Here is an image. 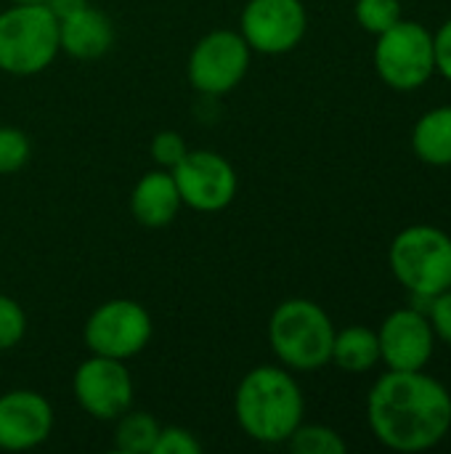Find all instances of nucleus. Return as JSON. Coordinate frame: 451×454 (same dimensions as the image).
<instances>
[{
	"instance_id": "nucleus-23",
	"label": "nucleus",
	"mask_w": 451,
	"mask_h": 454,
	"mask_svg": "<svg viewBox=\"0 0 451 454\" xmlns=\"http://www.w3.org/2000/svg\"><path fill=\"white\" fill-rule=\"evenodd\" d=\"M149 152L154 157V162L162 168V170H173L189 152V144L186 138L178 133V130H162L152 138L149 144Z\"/></svg>"
},
{
	"instance_id": "nucleus-14",
	"label": "nucleus",
	"mask_w": 451,
	"mask_h": 454,
	"mask_svg": "<svg viewBox=\"0 0 451 454\" xmlns=\"http://www.w3.org/2000/svg\"><path fill=\"white\" fill-rule=\"evenodd\" d=\"M114 45V24L112 19L93 8L82 5L72 11L69 16L58 19V48L61 53L77 59V61H96L109 53Z\"/></svg>"
},
{
	"instance_id": "nucleus-1",
	"label": "nucleus",
	"mask_w": 451,
	"mask_h": 454,
	"mask_svg": "<svg viewBox=\"0 0 451 454\" xmlns=\"http://www.w3.org/2000/svg\"><path fill=\"white\" fill-rule=\"evenodd\" d=\"M367 423L388 450H431L449 434L451 394L423 370H391L367 396Z\"/></svg>"
},
{
	"instance_id": "nucleus-18",
	"label": "nucleus",
	"mask_w": 451,
	"mask_h": 454,
	"mask_svg": "<svg viewBox=\"0 0 451 454\" xmlns=\"http://www.w3.org/2000/svg\"><path fill=\"white\" fill-rule=\"evenodd\" d=\"M159 423L146 412H125L117 418L114 447L122 454H152L154 442L159 436Z\"/></svg>"
},
{
	"instance_id": "nucleus-24",
	"label": "nucleus",
	"mask_w": 451,
	"mask_h": 454,
	"mask_svg": "<svg viewBox=\"0 0 451 454\" xmlns=\"http://www.w3.org/2000/svg\"><path fill=\"white\" fill-rule=\"evenodd\" d=\"M202 452V442L181 426H167L159 428V436L154 442L152 454H199Z\"/></svg>"
},
{
	"instance_id": "nucleus-11",
	"label": "nucleus",
	"mask_w": 451,
	"mask_h": 454,
	"mask_svg": "<svg viewBox=\"0 0 451 454\" xmlns=\"http://www.w3.org/2000/svg\"><path fill=\"white\" fill-rule=\"evenodd\" d=\"M74 399L96 420H117L133 404V378L125 362L90 354L74 370Z\"/></svg>"
},
{
	"instance_id": "nucleus-28",
	"label": "nucleus",
	"mask_w": 451,
	"mask_h": 454,
	"mask_svg": "<svg viewBox=\"0 0 451 454\" xmlns=\"http://www.w3.org/2000/svg\"><path fill=\"white\" fill-rule=\"evenodd\" d=\"M11 3H45V0H11Z\"/></svg>"
},
{
	"instance_id": "nucleus-19",
	"label": "nucleus",
	"mask_w": 451,
	"mask_h": 454,
	"mask_svg": "<svg viewBox=\"0 0 451 454\" xmlns=\"http://www.w3.org/2000/svg\"><path fill=\"white\" fill-rule=\"evenodd\" d=\"M298 454H346L348 444L335 428L327 426H298L295 434L284 442Z\"/></svg>"
},
{
	"instance_id": "nucleus-3",
	"label": "nucleus",
	"mask_w": 451,
	"mask_h": 454,
	"mask_svg": "<svg viewBox=\"0 0 451 454\" xmlns=\"http://www.w3.org/2000/svg\"><path fill=\"white\" fill-rule=\"evenodd\" d=\"M335 325L330 314L306 298L279 303L268 319V343L274 356L298 372H314L332 362Z\"/></svg>"
},
{
	"instance_id": "nucleus-6",
	"label": "nucleus",
	"mask_w": 451,
	"mask_h": 454,
	"mask_svg": "<svg viewBox=\"0 0 451 454\" xmlns=\"http://www.w3.org/2000/svg\"><path fill=\"white\" fill-rule=\"evenodd\" d=\"M375 69L393 90H415L425 85L436 72L433 32L417 21L399 19L377 35Z\"/></svg>"
},
{
	"instance_id": "nucleus-15",
	"label": "nucleus",
	"mask_w": 451,
	"mask_h": 454,
	"mask_svg": "<svg viewBox=\"0 0 451 454\" xmlns=\"http://www.w3.org/2000/svg\"><path fill=\"white\" fill-rule=\"evenodd\" d=\"M183 207L175 178L170 170H149L144 173L130 192V213L146 229H165L173 223L178 210Z\"/></svg>"
},
{
	"instance_id": "nucleus-4",
	"label": "nucleus",
	"mask_w": 451,
	"mask_h": 454,
	"mask_svg": "<svg viewBox=\"0 0 451 454\" xmlns=\"http://www.w3.org/2000/svg\"><path fill=\"white\" fill-rule=\"evenodd\" d=\"M58 53V19L45 3H11L0 11V72L32 77Z\"/></svg>"
},
{
	"instance_id": "nucleus-7",
	"label": "nucleus",
	"mask_w": 451,
	"mask_h": 454,
	"mask_svg": "<svg viewBox=\"0 0 451 454\" xmlns=\"http://www.w3.org/2000/svg\"><path fill=\"white\" fill-rule=\"evenodd\" d=\"M152 333V314L141 303L130 298H114L93 309L82 327V340L96 356L128 362L149 346Z\"/></svg>"
},
{
	"instance_id": "nucleus-2",
	"label": "nucleus",
	"mask_w": 451,
	"mask_h": 454,
	"mask_svg": "<svg viewBox=\"0 0 451 454\" xmlns=\"http://www.w3.org/2000/svg\"><path fill=\"white\" fill-rule=\"evenodd\" d=\"M239 428L260 444H284L303 423L306 402L290 370L263 364L250 370L234 394Z\"/></svg>"
},
{
	"instance_id": "nucleus-9",
	"label": "nucleus",
	"mask_w": 451,
	"mask_h": 454,
	"mask_svg": "<svg viewBox=\"0 0 451 454\" xmlns=\"http://www.w3.org/2000/svg\"><path fill=\"white\" fill-rule=\"evenodd\" d=\"M170 173L175 178L181 202L197 213L226 210L239 189L234 165L210 149H189Z\"/></svg>"
},
{
	"instance_id": "nucleus-21",
	"label": "nucleus",
	"mask_w": 451,
	"mask_h": 454,
	"mask_svg": "<svg viewBox=\"0 0 451 454\" xmlns=\"http://www.w3.org/2000/svg\"><path fill=\"white\" fill-rule=\"evenodd\" d=\"M354 11L369 35H380L401 19V0H356Z\"/></svg>"
},
{
	"instance_id": "nucleus-25",
	"label": "nucleus",
	"mask_w": 451,
	"mask_h": 454,
	"mask_svg": "<svg viewBox=\"0 0 451 454\" xmlns=\"http://www.w3.org/2000/svg\"><path fill=\"white\" fill-rule=\"evenodd\" d=\"M428 322H431L436 338H441L444 343L451 346V287L433 295L431 309H428Z\"/></svg>"
},
{
	"instance_id": "nucleus-22",
	"label": "nucleus",
	"mask_w": 451,
	"mask_h": 454,
	"mask_svg": "<svg viewBox=\"0 0 451 454\" xmlns=\"http://www.w3.org/2000/svg\"><path fill=\"white\" fill-rule=\"evenodd\" d=\"M27 335V314L24 309L0 293V351L19 346Z\"/></svg>"
},
{
	"instance_id": "nucleus-17",
	"label": "nucleus",
	"mask_w": 451,
	"mask_h": 454,
	"mask_svg": "<svg viewBox=\"0 0 451 454\" xmlns=\"http://www.w3.org/2000/svg\"><path fill=\"white\" fill-rule=\"evenodd\" d=\"M332 362L343 372H351V375L369 372L380 362V340H377V333L369 330V327H364V325H354V327H346V330L335 333Z\"/></svg>"
},
{
	"instance_id": "nucleus-27",
	"label": "nucleus",
	"mask_w": 451,
	"mask_h": 454,
	"mask_svg": "<svg viewBox=\"0 0 451 454\" xmlns=\"http://www.w3.org/2000/svg\"><path fill=\"white\" fill-rule=\"evenodd\" d=\"M88 0H45V5L51 8V13L56 16V19H64V16H69L72 11H77V8H82Z\"/></svg>"
},
{
	"instance_id": "nucleus-10",
	"label": "nucleus",
	"mask_w": 451,
	"mask_h": 454,
	"mask_svg": "<svg viewBox=\"0 0 451 454\" xmlns=\"http://www.w3.org/2000/svg\"><path fill=\"white\" fill-rule=\"evenodd\" d=\"M308 29V13L303 0H247L239 35L250 51L263 56H282L295 51Z\"/></svg>"
},
{
	"instance_id": "nucleus-20",
	"label": "nucleus",
	"mask_w": 451,
	"mask_h": 454,
	"mask_svg": "<svg viewBox=\"0 0 451 454\" xmlns=\"http://www.w3.org/2000/svg\"><path fill=\"white\" fill-rule=\"evenodd\" d=\"M32 144L21 128L0 125V176H11L29 162Z\"/></svg>"
},
{
	"instance_id": "nucleus-8",
	"label": "nucleus",
	"mask_w": 451,
	"mask_h": 454,
	"mask_svg": "<svg viewBox=\"0 0 451 454\" xmlns=\"http://www.w3.org/2000/svg\"><path fill=\"white\" fill-rule=\"evenodd\" d=\"M253 51L237 29H213L189 53V82L205 96L231 93L250 69Z\"/></svg>"
},
{
	"instance_id": "nucleus-16",
	"label": "nucleus",
	"mask_w": 451,
	"mask_h": 454,
	"mask_svg": "<svg viewBox=\"0 0 451 454\" xmlns=\"http://www.w3.org/2000/svg\"><path fill=\"white\" fill-rule=\"evenodd\" d=\"M415 154L436 168L451 165V106H436L420 117L412 133Z\"/></svg>"
},
{
	"instance_id": "nucleus-12",
	"label": "nucleus",
	"mask_w": 451,
	"mask_h": 454,
	"mask_svg": "<svg viewBox=\"0 0 451 454\" xmlns=\"http://www.w3.org/2000/svg\"><path fill=\"white\" fill-rule=\"evenodd\" d=\"M380 340V362L388 370H423L436 348V333L425 314L417 309H399L393 311L377 330Z\"/></svg>"
},
{
	"instance_id": "nucleus-13",
	"label": "nucleus",
	"mask_w": 451,
	"mask_h": 454,
	"mask_svg": "<svg viewBox=\"0 0 451 454\" xmlns=\"http://www.w3.org/2000/svg\"><path fill=\"white\" fill-rule=\"evenodd\" d=\"M53 431L51 402L29 388H13L0 396V450L27 452L40 447Z\"/></svg>"
},
{
	"instance_id": "nucleus-26",
	"label": "nucleus",
	"mask_w": 451,
	"mask_h": 454,
	"mask_svg": "<svg viewBox=\"0 0 451 454\" xmlns=\"http://www.w3.org/2000/svg\"><path fill=\"white\" fill-rule=\"evenodd\" d=\"M433 53H436V72H441L451 82V19L441 24L433 35Z\"/></svg>"
},
{
	"instance_id": "nucleus-5",
	"label": "nucleus",
	"mask_w": 451,
	"mask_h": 454,
	"mask_svg": "<svg viewBox=\"0 0 451 454\" xmlns=\"http://www.w3.org/2000/svg\"><path fill=\"white\" fill-rule=\"evenodd\" d=\"M388 263L409 293L439 295L451 287V237L436 226H409L391 242Z\"/></svg>"
}]
</instances>
